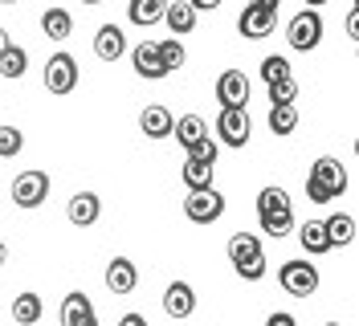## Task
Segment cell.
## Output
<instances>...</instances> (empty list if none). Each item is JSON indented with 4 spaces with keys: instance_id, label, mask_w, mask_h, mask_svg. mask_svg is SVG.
Wrapping results in <instances>:
<instances>
[{
    "instance_id": "obj_14",
    "label": "cell",
    "mask_w": 359,
    "mask_h": 326,
    "mask_svg": "<svg viewBox=\"0 0 359 326\" xmlns=\"http://www.w3.org/2000/svg\"><path fill=\"white\" fill-rule=\"evenodd\" d=\"M66 217H69V224H78V229H90V224H98V217H102V200H98L94 192L69 196Z\"/></svg>"
},
{
    "instance_id": "obj_9",
    "label": "cell",
    "mask_w": 359,
    "mask_h": 326,
    "mask_svg": "<svg viewBox=\"0 0 359 326\" xmlns=\"http://www.w3.org/2000/svg\"><path fill=\"white\" fill-rule=\"evenodd\" d=\"M273 25H278V13H266V8L245 4V8H241V17H237V33L249 37V41H266L269 33H273Z\"/></svg>"
},
{
    "instance_id": "obj_45",
    "label": "cell",
    "mask_w": 359,
    "mask_h": 326,
    "mask_svg": "<svg viewBox=\"0 0 359 326\" xmlns=\"http://www.w3.org/2000/svg\"><path fill=\"white\" fill-rule=\"evenodd\" d=\"M82 4H102V0H82Z\"/></svg>"
},
{
    "instance_id": "obj_35",
    "label": "cell",
    "mask_w": 359,
    "mask_h": 326,
    "mask_svg": "<svg viewBox=\"0 0 359 326\" xmlns=\"http://www.w3.org/2000/svg\"><path fill=\"white\" fill-rule=\"evenodd\" d=\"M217 155H221V143L208 135V139H201L196 147H188V159H201V163H217Z\"/></svg>"
},
{
    "instance_id": "obj_18",
    "label": "cell",
    "mask_w": 359,
    "mask_h": 326,
    "mask_svg": "<svg viewBox=\"0 0 359 326\" xmlns=\"http://www.w3.org/2000/svg\"><path fill=\"white\" fill-rule=\"evenodd\" d=\"M13 322L17 326H37L41 322V314H45V302H41V294H33V290H25V294H17L13 298Z\"/></svg>"
},
{
    "instance_id": "obj_2",
    "label": "cell",
    "mask_w": 359,
    "mask_h": 326,
    "mask_svg": "<svg viewBox=\"0 0 359 326\" xmlns=\"http://www.w3.org/2000/svg\"><path fill=\"white\" fill-rule=\"evenodd\" d=\"M184 217L192 224H217L224 217V196L217 188H196L184 196Z\"/></svg>"
},
{
    "instance_id": "obj_30",
    "label": "cell",
    "mask_w": 359,
    "mask_h": 326,
    "mask_svg": "<svg viewBox=\"0 0 359 326\" xmlns=\"http://www.w3.org/2000/svg\"><path fill=\"white\" fill-rule=\"evenodd\" d=\"M253 253H262V237H253V233H233L229 237V261H245Z\"/></svg>"
},
{
    "instance_id": "obj_17",
    "label": "cell",
    "mask_w": 359,
    "mask_h": 326,
    "mask_svg": "<svg viewBox=\"0 0 359 326\" xmlns=\"http://www.w3.org/2000/svg\"><path fill=\"white\" fill-rule=\"evenodd\" d=\"M172 139H176L180 147L188 151V147H196L201 139H208V123H204L196 110H188V114H180L176 127H172Z\"/></svg>"
},
{
    "instance_id": "obj_26",
    "label": "cell",
    "mask_w": 359,
    "mask_h": 326,
    "mask_svg": "<svg viewBox=\"0 0 359 326\" xmlns=\"http://www.w3.org/2000/svg\"><path fill=\"white\" fill-rule=\"evenodd\" d=\"M25 69H29V53H25L21 45H8V49L0 53V78L17 82V78H25Z\"/></svg>"
},
{
    "instance_id": "obj_4",
    "label": "cell",
    "mask_w": 359,
    "mask_h": 326,
    "mask_svg": "<svg viewBox=\"0 0 359 326\" xmlns=\"http://www.w3.org/2000/svg\"><path fill=\"white\" fill-rule=\"evenodd\" d=\"M278 285L286 294H294V298H311L314 290H318V269H314L311 261H286L278 269Z\"/></svg>"
},
{
    "instance_id": "obj_19",
    "label": "cell",
    "mask_w": 359,
    "mask_h": 326,
    "mask_svg": "<svg viewBox=\"0 0 359 326\" xmlns=\"http://www.w3.org/2000/svg\"><path fill=\"white\" fill-rule=\"evenodd\" d=\"M323 229H327L331 249H347V245H355V217H347V212H331V217L323 220Z\"/></svg>"
},
{
    "instance_id": "obj_3",
    "label": "cell",
    "mask_w": 359,
    "mask_h": 326,
    "mask_svg": "<svg viewBox=\"0 0 359 326\" xmlns=\"http://www.w3.org/2000/svg\"><path fill=\"white\" fill-rule=\"evenodd\" d=\"M306 179H311V184H318V188L327 192V200H339V196L347 192V184H351V179H347V168L339 163L335 155H323V159H314Z\"/></svg>"
},
{
    "instance_id": "obj_31",
    "label": "cell",
    "mask_w": 359,
    "mask_h": 326,
    "mask_svg": "<svg viewBox=\"0 0 359 326\" xmlns=\"http://www.w3.org/2000/svg\"><path fill=\"white\" fill-rule=\"evenodd\" d=\"M266 253H253V257L245 261H233V269H237V278L241 282H266Z\"/></svg>"
},
{
    "instance_id": "obj_47",
    "label": "cell",
    "mask_w": 359,
    "mask_h": 326,
    "mask_svg": "<svg viewBox=\"0 0 359 326\" xmlns=\"http://www.w3.org/2000/svg\"><path fill=\"white\" fill-rule=\"evenodd\" d=\"M327 326H343V322H327Z\"/></svg>"
},
{
    "instance_id": "obj_34",
    "label": "cell",
    "mask_w": 359,
    "mask_h": 326,
    "mask_svg": "<svg viewBox=\"0 0 359 326\" xmlns=\"http://www.w3.org/2000/svg\"><path fill=\"white\" fill-rule=\"evenodd\" d=\"M269 90V107H290L294 98H298V82L294 78H282V82H273Z\"/></svg>"
},
{
    "instance_id": "obj_22",
    "label": "cell",
    "mask_w": 359,
    "mask_h": 326,
    "mask_svg": "<svg viewBox=\"0 0 359 326\" xmlns=\"http://www.w3.org/2000/svg\"><path fill=\"white\" fill-rule=\"evenodd\" d=\"M41 33L49 41H69L74 37V17L66 8H45L41 13Z\"/></svg>"
},
{
    "instance_id": "obj_39",
    "label": "cell",
    "mask_w": 359,
    "mask_h": 326,
    "mask_svg": "<svg viewBox=\"0 0 359 326\" xmlns=\"http://www.w3.org/2000/svg\"><path fill=\"white\" fill-rule=\"evenodd\" d=\"M306 200H314V204H327V192H323L318 184H311V179H306Z\"/></svg>"
},
{
    "instance_id": "obj_7",
    "label": "cell",
    "mask_w": 359,
    "mask_h": 326,
    "mask_svg": "<svg viewBox=\"0 0 359 326\" xmlns=\"http://www.w3.org/2000/svg\"><path fill=\"white\" fill-rule=\"evenodd\" d=\"M249 135H253V123H249L245 110H221V118H217V143L221 147L241 151L249 143Z\"/></svg>"
},
{
    "instance_id": "obj_38",
    "label": "cell",
    "mask_w": 359,
    "mask_h": 326,
    "mask_svg": "<svg viewBox=\"0 0 359 326\" xmlns=\"http://www.w3.org/2000/svg\"><path fill=\"white\" fill-rule=\"evenodd\" d=\"M188 4H192L196 13H217V8H221L224 0H188Z\"/></svg>"
},
{
    "instance_id": "obj_40",
    "label": "cell",
    "mask_w": 359,
    "mask_h": 326,
    "mask_svg": "<svg viewBox=\"0 0 359 326\" xmlns=\"http://www.w3.org/2000/svg\"><path fill=\"white\" fill-rule=\"evenodd\" d=\"M118 326H147V318H143V314H123V318H118Z\"/></svg>"
},
{
    "instance_id": "obj_16",
    "label": "cell",
    "mask_w": 359,
    "mask_h": 326,
    "mask_svg": "<svg viewBox=\"0 0 359 326\" xmlns=\"http://www.w3.org/2000/svg\"><path fill=\"white\" fill-rule=\"evenodd\" d=\"M139 285V269L131 257H111L107 261V290L111 294H135Z\"/></svg>"
},
{
    "instance_id": "obj_33",
    "label": "cell",
    "mask_w": 359,
    "mask_h": 326,
    "mask_svg": "<svg viewBox=\"0 0 359 326\" xmlns=\"http://www.w3.org/2000/svg\"><path fill=\"white\" fill-rule=\"evenodd\" d=\"M25 151V130L17 127H0V159H13Z\"/></svg>"
},
{
    "instance_id": "obj_6",
    "label": "cell",
    "mask_w": 359,
    "mask_h": 326,
    "mask_svg": "<svg viewBox=\"0 0 359 326\" xmlns=\"http://www.w3.org/2000/svg\"><path fill=\"white\" fill-rule=\"evenodd\" d=\"M74 86H78V62L69 53H53L45 62V90L66 98V94H74Z\"/></svg>"
},
{
    "instance_id": "obj_37",
    "label": "cell",
    "mask_w": 359,
    "mask_h": 326,
    "mask_svg": "<svg viewBox=\"0 0 359 326\" xmlns=\"http://www.w3.org/2000/svg\"><path fill=\"white\" fill-rule=\"evenodd\" d=\"M266 326H298V322H294V314H286V310H273L266 318Z\"/></svg>"
},
{
    "instance_id": "obj_1",
    "label": "cell",
    "mask_w": 359,
    "mask_h": 326,
    "mask_svg": "<svg viewBox=\"0 0 359 326\" xmlns=\"http://www.w3.org/2000/svg\"><path fill=\"white\" fill-rule=\"evenodd\" d=\"M286 41H290L294 53H311V49L323 45V17H318V8L294 13L290 21H286Z\"/></svg>"
},
{
    "instance_id": "obj_5",
    "label": "cell",
    "mask_w": 359,
    "mask_h": 326,
    "mask_svg": "<svg viewBox=\"0 0 359 326\" xmlns=\"http://www.w3.org/2000/svg\"><path fill=\"white\" fill-rule=\"evenodd\" d=\"M8 192H13V204H17V208H41L45 200H49V175L37 172V168H33V172H21L13 179Z\"/></svg>"
},
{
    "instance_id": "obj_21",
    "label": "cell",
    "mask_w": 359,
    "mask_h": 326,
    "mask_svg": "<svg viewBox=\"0 0 359 326\" xmlns=\"http://www.w3.org/2000/svg\"><path fill=\"white\" fill-rule=\"evenodd\" d=\"M163 8H168V0H127V17H131V25H139V29L159 25L163 21Z\"/></svg>"
},
{
    "instance_id": "obj_20",
    "label": "cell",
    "mask_w": 359,
    "mask_h": 326,
    "mask_svg": "<svg viewBox=\"0 0 359 326\" xmlns=\"http://www.w3.org/2000/svg\"><path fill=\"white\" fill-rule=\"evenodd\" d=\"M163 21L172 33H196V8L188 4V0H168V8H163Z\"/></svg>"
},
{
    "instance_id": "obj_23",
    "label": "cell",
    "mask_w": 359,
    "mask_h": 326,
    "mask_svg": "<svg viewBox=\"0 0 359 326\" xmlns=\"http://www.w3.org/2000/svg\"><path fill=\"white\" fill-rule=\"evenodd\" d=\"M298 240H302V249H306L311 257H323V253H331V240H327V229H323V220H306V224L298 229Z\"/></svg>"
},
{
    "instance_id": "obj_36",
    "label": "cell",
    "mask_w": 359,
    "mask_h": 326,
    "mask_svg": "<svg viewBox=\"0 0 359 326\" xmlns=\"http://www.w3.org/2000/svg\"><path fill=\"white\" fill-rule=\"evenodd\" d=\"M343 29H347V37H351V41H359V8H351V13H347Z\"/></svg>"
},
{
    "instance_id": "obj_25",
    "label": "cell",
    "mask_w": 359,
    "mask_h": 326,
    "mask_svg": "<svg viewBox=\"0 0 359 326\" xmlns=\"http://www.w3.org/2000/svg\"><path fill=\"white\" fill-rule=\"evenodd\" d=\"M290 196L286 188H278V184H266L262 192H257V217H269V212H290Z\"/></svg>"
},
{
    "instance_id": "obj_32",
    "label": "cell",
    "mask_w": 359,
    "mask_h": 326,
    "mask_svg": "<svg viewBox=\"0 0 359 326\" xmlns=\"http://www.w3.org/2000/svg\"><path fill=\"white\" fill-rule=\"evenodd\" d=\"M282 78H294L290 62H286L282 53H269L266 62H262V82H266V86H273V82H282Z\"/></svg>"
},
{
    "instance_id": "obj_43",
    "label": "cell",
    "mask_w": 359,
    "mask_h": 326,
    "mask_svg": "<svg viewBox=\"0 0 359 326\" xmlns=\"http://www.w3.org/2000/svg\"><path fill=\"white\" fill-rule=\"evenodd\" d=\"M4 265H8V245L0 240V269H4Z\"/></svg>"
},
{
    "instance_id": "obj_13",
    "label": "cell",
    "mask_w": 359,
    "mask_h": 326,
    "mask_svg": "<svg viewBox=\"0 0 359 326\" xmlns=\"http://www.w3.org/2000/svg\"><path fill=\"white\" fill-rule=\"evenodd\" d=\"M62 326H98V314L90 306V294L74 290L62 298Z\"/></svg>"
},
{
    "instance_id": "obj_12",
    "label": "cell",
    "mask_w": 359,
    "mask_h": 326,
    "mask_svg": "<svg viewBox=\"0 0 359 326\" xmlns=\"http://www.w3.org/2000/svg\"><path fill=\"white\" fill-rule=\"evenodd\" d=\"M172 127H176V114L163 107V102H151V107H143V114H139V130L147 139H172Z\"/></svg>"
},
{
    "instance_id": "obj_11",
    "label": "cell",
    "mask_w": 359,
    "mask_h": 326,
    "mask_svg": "<svg viewBox=\"0 0 359 326\" xmlns=\"http://www.w3.org/2000/svg\"><path fill=\"white\" fill-rule=\"evenodd\" d=\"M163 314L168 318H192L196 314V290L188 282H172L163 290Z\"/></svg>"
},
{
    "instance_id": "obj_28",
    "label": "cell",
    "mask_w": 359,
    "mask_h": 326,
    "mask_svg": "<svg viewBox=\"0 0 359 326\" xmlns=\"http://www.w3.org/2000/svg\"><path fill=\"white\" fill-rule=\"evenodd\" d=\"M156 49H159V62H163L168 74H176L180 65L188 62V53H184V41H180V37H163V41H156Z\"/></svg>"
},
{
    "instance_id": "obj_10",
    "label": "cell",
    "mask_w": 359,
    "mask_h": 326,
    "mask_svg": "<svg viewBox=\"0 0 359 326\" xmlns=\"http://www.w3.org/2000/svg\"><path fill=\"white\" fill-rule=\"evenodd\" d=\"M131 69L143 78V82H159V78H168V69L159 62V49L156 41H139L131 49Z\"/></svg>"
},
{
    "instance_id": "obj_24",
    "label": "cell",
    "mask_w": 359,
    "mask_h": 326,
    "mask_svg": "<svg viewBox=\"0 0 359 326\" xmlns=\"http://www.w3.org/2000/svg\"><path fill=\"white\" fill-rule=\"evenodd\" d=\"M180 175H184V188H188V192H196V188H212L217 168H212V163H201V159H184Z\"/></svg>"
},
{
    "instance_id": "obj_42",
    "label": "cell",
    "mask_w": 359,
    "mask_h": 326,
    "mask_svg": "<svg viewBox=\"0 0 359 326\" xmlns=\"http://www.w3.org/2000/svg\"><path fill=\"white\" fill-rule=\"evenodd\" d=\"M8 45H13V37H8V29H0V53H4Z\"/></svg>"
},
{
    "instance_id": "obj_8",
    "label": "cell",
    "mask_w": 359,
    "mask_h": 326,
    "mask_svg": "<svg viewBox=\"0 0 359 326\" xmlns=\"http://www.w3.org/2000/svg\"><path fill=\"white\" fill-rule=\"evenodd\" d=\"M249 74L245 69H224L217 78V102L221 110H245L249 107Z\"/></svg>"
},
{
    "instance_id": "obj_46",
    "label": "cell",
    "mask_w": 359,
    "mask_h": 326,
    "mask_svg": "<svg viewBox=\"0 0 359 326\" xmlns=\"http://www.w3.org/2000/svg\"><path fill=\"white\" fill-rule=\"evenodd\" d=\"M0 4H17V0H0Z\"/></svg>"
},
{
    "instance_id": "obj_41",
    "label": "cell",
    "mask_w": 359,
    "mask_h": 326,
    "mask_svg": "<svg viewBox=\"0 0 359 326\" xmlns=\"http://www.w3.org/2000/svg\"><path fill=\"white\" fill-rule=\"evenodd\" d=\"M249 4H253V8H266V13H278L282 0H249Z\"/></svg>"
},
{
    "instance_id": "obj_27",
    "label": "cell",
    "mask_w": 359,
    "mask_h": 326,
    "mask_svg": "<svg viewBox=\"0 0 359 326\" xmlns=\"http://www.w3.org/2000/svg\"><path fill=\"white\" fill-rule=\"evenodd\" d=\"M266 127L273 130V135H294L298 130V107H269V118H266Z\"/></svg>"
},
{
    "instance_id": "obj_15",
    "label": "cell",
    "mask_w": 359,
    "mask_h": 326,
    "mask_svg": "<svg viewBox=\"0 0 359 326\" xmlns=\"http://www.w3.org/2000/svg\"><path fill=\"white\" fill-rule=\"evenodd\" d=\"M123 53H127V33L118 25H102L94 33V57L98 62H118Z\"/></svg>"
},
{
    "instance_id": "obj_44",
    "label": "cell",
    "mask_w": 359,
    "mask_h": 326,
    "mask_svg": "<svg viewBox=\"0 0 359 326\" xmlns=\"http://www.w3.org/2000/svg\"><path fill=\"white\" fill-rule=\"evenodd\" d=\"M318 4H327V0H306V8H318Z\"/></svg>"
},
{
    "instance_id": "obj_29",
    "label": "cell",
    "mask_w": 359,
    "mask_h": 326,
    "mask_svg": "<svg viewBox=\"0 0 359 326\" xmlns=\"http://www.w3.org/2000/svg\"><path fill=\"white\" fill-rule=\"evenodd\" d=\"M262 233L273 240H286L294 233V208L290 212H269V217H262Z\"/></svg>"
}]
</instances>
